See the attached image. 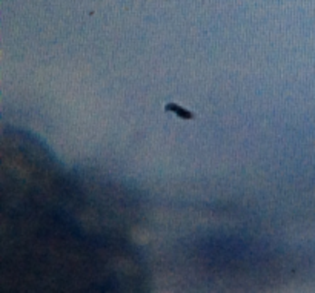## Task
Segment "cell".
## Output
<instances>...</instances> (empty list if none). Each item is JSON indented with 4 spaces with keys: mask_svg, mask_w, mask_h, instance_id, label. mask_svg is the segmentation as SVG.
Returning a JSON list of instances; mask_svg holds the SVG:
<instances>
[{
    "mask_svg": "<svg viewBox=\"0 0 315 293\" xmlns=\"http://www.w3.org/2000/svg\"><path fill=\"white\" fill-rule=\"evenodd\" d=\"M168 109H174V111H177V114H178L180 117H186V119H191V114H189L188 111H185V109L178 108L177 105H169V106H168Z\"/></svg>",
    "mask_w": 315,
    "mask_h": 293,
    "instance_id": "cell-1",
    "label": "cell"
}]
</instances>
